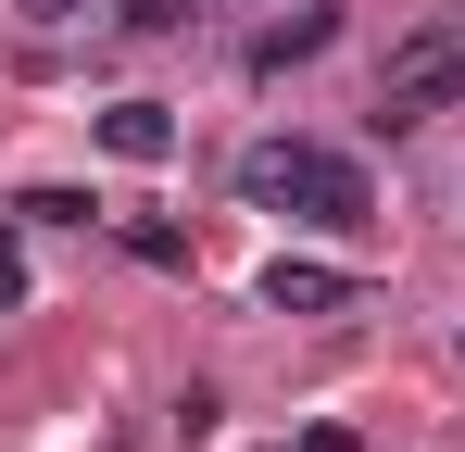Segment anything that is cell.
Returning <instances> with one entry per match:
<instances>
[{
    "mask_svg": "<svg viewBox=\"0 0 465 452\" xmlns=\"http://www.w3.org/2000/svg\"><path fill=\"white\" fill-rule=\"evenodd\" d=\"M453 101H465V38L453 25H428V38L390 51V75H378V126L390 139H402V126H440Z\"/></svg>",
    "mask_w": 465,
    "mask_h": 452,
    "instance_id": "6da1fadb",
    "label": "cell"
},
{
    "mask_svg": "<svg viewBox=\"0 0 465 452\" xmlns=\"http://www.w3.org/2000/svg\"><path fill=\"white\" fill-rule=\"evenodd\" d=\"M302 226H327V239H365L378 226V189H365V163H340V151H314V176H302V201H290Z\"/></svg>",
    "mask_w": 465,
    "mask_h": 452,
    "instance_id": "7a4b0ae2",
    "label": "cell"
},
{
    "mask_svg": "<svg viewBox=\"0 0 465 452\" xmlns=\"http://www.w3.org/2000/svg\"><path fill=\"white\" fill-rule=\"evenodd\" d=\"M302 176H314V139H252L239 151V201H264V214H290Z\"/></svg>",
    "mask_w": 465,
    "mask_h": 452,
    "instance_id": "3957f363",
    "label": "cell"
},
{
    "mask_svg": "<svg viewBox=\"0 0 465 452\" xmlns=\"http://www.w3.org/2000/svg\"><path fill=\"white\" fill-rule=\"evenodd\" d=\"M340 301H352V264H302V251L264 264V314H340Z\"/></svg>",
    "mask_w": 465,
    "mask_h": 452,
    "instance_id": "277c9868",
    "label": "cell"
},
{
    "mask_svg": "<svg viewBox=\"0 0 465 452\" xmlns=\"http://www.w3.org/2000/svg\"><path fill=\"white\" fill-rule=\"evenodd\" d=\"M101 151H114V163H163V151H176V113H163V101H114V113H101Z\"/></svg>",
    "mask_w": 465,
    "mask_h": 452,
    "instance_id": "5b68a950",
    "label": "cell"
},
{
    "mask_svg": "<svg viewBox=\"0 0 465 452\" xmlns=\"http://www.w3.org/2000/svg\"><path fill=\"white\" fill-rule=\"evenodd\" d=\"M327 38H340V13H277V25L252 38V75H290V64H314Z\"/></svg>",
    "mask_w": 465,
    "mask_h": 452,
    "instance_id": "8992f818",
    "label": "cell"
},
{
    "mask_svg": "<svg viewBox=\"0 0 465 452\" xmlns=\"http://www.w3.org/2000/svg\"><path fill=\"white\" fill-rule=\"evenodd\" d=\"M126 251L163 264V277H189V226H163V214H126Z\"/></svg>",
    "mask_w": 465,
    "mask_h": 452,
    "instance_id": "52a82bcc",
    "label": "cell"
},
{
    "mask_svg": "<svg viewBox=\"0 0 465 452\" xmlns=\"http://www.w3.org/2000/svg\"><path fill=\"white\" fill-rule=\"evenodd\" d=\"M114 25H126V38H176V25H189V0H126Z\"/></svg>",
    "mask_w": 465,
    "mask_h": 452,
    "instance_id": "ba28073f",
    "label": "cell"
},
{
    "mask_svg": "<svg viewBox=\"0 0 465 452\" xmlns=\"http://www.w3.org/2000/svg\"><path fill=\"white\" fill-rule=\"evenodd\" d=\"M13 13H25V25H76L88 0H13Z\"/></svg>",
    "mask_w": 465,
    "mask_h": 452,
    "instance_id": "9c48e42d",
    "label": "cell"
},
{
    "mask_svg": "<svg viewBox=\"0 0 465 452\" xmlns=\"http://www.w3.org/2000/svg\"><path fill=\"white\" fill-rule=\"evenodd\" d=\"M13 301H25V251L0 239V314H13Z\"/></svg>",
    "mask_w": 465,
    "mask_h": 452,
    "instance_id": "30bf717a",
    "label": "cell"
}]
</instances>
